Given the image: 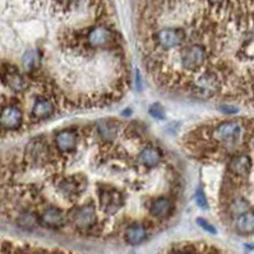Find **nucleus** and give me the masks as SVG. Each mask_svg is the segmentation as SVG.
<instances>
[{
  "mask_svg": "<svg viewBox=\"0 0 254 254\" xmlns=\"http://www.w3.org/2000/svg\"><path fill=\"white\" fill-rule=\"evenodd\" d=\"M188 41V32L183 27L170 26L153 31L150 39L151 53H170L186 45Z\"/></svg>",
  "mask_w": 254,
  "mask_h": 254,
  "instance_id": "f257e3e1",
  "label": "nucleus"
},
{
  "mask_svg": "<svg viewBox=\"0 0 254 254\" xmlns=\"http://www.w3.org/2000/svg\"><path fill=\"white\" fill-rule=\"evenodd\" d=\"M200 133L206 135V139L215 142L224 146L239 143L245 133V127L240 120H225L218 123L209 130H200Z\"/></svg>",
  "mask_w": 254,
  "mask_h": 254,
  "instance_id": "f03ea898",
  "label": "nucleus"
},
{
  "mask_svg": "<svg viewBox=\"0 0 254 254\" xmlns=\"http://www.w3.org/2000/svg\"><path fill=\"white\" fill-rule=\"evenodd\" d=\"M187 90L195 97L209 99L221 90V81L217 73L211 69H204L191 78Z\"/></svg>",
  "mask_w": 254,
  "mask_h": 254,
  "instance_id": "7ed1b4c3",
  "label": "nucleus"
},
{
  "mask_svg": "<svg viewBox=\"0 0 254 254\" xmlns=\"http://www.w3.org/2000/svg\"><path fill=\"white\" fill-rule=\"evenodd\" d=\"M26 160L33 166L37 168H46L51 164L57 162L55 153L51 151L49 142L44 135L33 138L26 146Z\"/></svg>",
  "mask_w": 254,
  "mask_h": 254,
  "instance_id": "20e7f679",
  "label": "nucleus"
},
{
  "mask_svg": "<svg viewBox=\"0 0 254 254\" xmlns=\"http://www.w3.org/2000/svg\"><path fill=\"white\" fill-rule=\"evenodd\" d=\"M99 208L105 215H115L126 204V195L117 187L100 183L97 184Z\"/></svg>",
  "mask_w": 254,
  "mask_h": 254,
  "instance_id": "39448f33",
  "label": "nucleus"
},
{
  "mask_svg": "<svg viewBox=\"0 0 254 254\" xmlns=\"http://www.w3.org/2000/svg\"><path fill=\"white\" fill-rule=\"evenodd\" d=\"M66 216H68V222H70L78 231H91L99 224L97 209L93 202H87L73 207L66 213Z\"/></svg>",
  "mask_w": 254,
  "mask_h": 254,
  "instance_id": "423d86ee",
  "label": "nucleus"
},
{
  "mask_svg": "<svg viewBox=\"0 0 254 254\" xmlns=\"http://www.w3.org/2000/svg\"><path fill=\"white\" fill-rule=\"evenodd\" d=\"M87 187V179L82 174H75L68 178L60 179L55 183V188L59 195L68 202H74L84 191Z\"/></svg>",
  "mask_w": 254,
  "mask_h": 254,
  "instance_id": "0eeeda50",
  "label": "nucleus"
},
{
  "mask_svg": "<svg viewBox=\"0 0 254 254\" xmlns=\"http://www.w3.org/2000/svg\"><path fill=\"white\" fill-rule=\"evenodd\" d=\"M54 143L55 150L59 155H70L77 150L78 143H79V135L75 129H60L54 133Z\"/></svg>",
  "mask_w": 254,
  "mask_h": 254,
  "instance_id": "6e6552de",
  "label": "nucleus"
},
{
  "mask_svg": "<svg viewBox=\"0 0 254 254\" xmlns=\"http://www.w3.org/2000/svg\"><path fill=\"white\" fill-rule=\"evenodd\" d=\"M37 222L48 229H62L68 224L66 212L57 206H48L37 215Z\"/></svg>",
  "mask_w": 254,
  "mask_h": 254,
  "instance_id": "1a4fd4ad",
  "label": "nucleus"
},
{
  "mask_svg": "<svg viewBox=\"0 0 254 254\" xmlns=\"http://www.w3.org/2000/svg\"><path fill=\"white\" fill-rule=\"evenodd\" d=\"M23 126V113L17 105H8L0 111V129L6 132L18 130Z\"/></svg>",
  "mask_w": 254,
  "mask_h": 254,
  "instance_id": "9d476101",
  "label": "nucleus"
},
{
  "mask_svg": "<svg viewBox=\"0 0 254 254\" xmlns=\"http://www.w3.org/2000/svg\"><path fill=\"white\" fill-rule=\"evenodd\" d=\"M55 102L53 99L41 96L36 97L33 101L32 109H31V118L35 122H44V120L50 119L55 114Z\"/></svg>",
  "mask_w": 254,
  "mask_h": 254,
  "instance_id": "9b49d317",
  "label": "nucleus"
},
{
  "mask_svg": "<svg viewBox=\"0 0 254 254\" xmlns=\"http://www.w3.org/2000/svg\"><path fill=\"white\" fill-rule=\"evenodd\" d=\"M0 78H1V81L5 86H8L10 90L15 91V92H22V91L27 88L26 78L19 73V70L15 66L6 65L1 68Z\"/></svg>",
  "mask_w": 254,
  "mask_h": 254,
  "instance_id": "f8f14e48",
  "label": "nucleus"
},
{
  "mask_svg": "<svg viewBox=\"0 0 254 254\" xmlns=\"http://www.w3.org/2000/svg\"><path fill=\"white\" fill-rule=\"evenodd\" d=\"M174 211V202L168 195H160L151 199L148 204V213L156 220H165Z\"/></svg>",
  "mask_w": 254,
  "mask_h": 254,
  "instance_id": "ddd939ff",
  "label": "nucleus"
},
{
  "mask_svg": "<svg viewBox=\"0 0 254 254\" xmlns=\"http://www.w3.org/2000/svg\"><path fill=\"white\" fill-rule=\"evenodd\" d=\"M162 155L160 150L155 146H148L143 147L139 153H138V162L141 165L142 168L147 169V170H153L161 164Z\"/></svg>",
  "mask_w": 254,
  "mask_h": 254,
  "instance_id": "4468645a",
  "label": "nucleus"
},
{
  "mask_svg": "<svg viewBox=\"0 0 254 254\" xmlns=\"http://www.w3.org/2000/svg\"><path fill=\"white\" fill-rule=\"evenodd\" d=\"M120 123L114 119H102L96 124V130L99 134L100 139L105 141L106 143L113 142L119 135Z\"/></svg>",
  "mask_w": 254,
  "mask_h": 254,
  "instance_id": "2eb2a0df",
  "label": "nucleus"
},
{
  "mask_svg": "<svg viewBox=\"0 0 254 254\" xmlns=\"http://www.w3.org/2000/svg\"><path fill=\"white\" fill-rule=\"evenodd\" d=\"M148 238V230L141 222H133L124 231V239L129 245H139Z\"/></svg>",
  "mask_w": 254,
  "mask_h": 254,
  "instance_id": "dca6fc26",
  "label": "nucleus"
},
{
  "mask_svg": "<svg viewBox=\"0 0 254 254\" xmlns=\"http://www.w3.org/2000/svg\"><path fill=\"white\" fill-rule=\"evenodd\" d=\"M227 169L235 177H245L252 170V159L248 155H236L230 160Z\"/></svg>",
  "mask_w": 254,
  "mask_h": 254,
  "instance_id": "f3484780",
  "label": "nucleus"
},
{
  "mask_svg": "<svg viewBox=\"0 0 254 254\" xmlns=\"http://www.w3.org/2000/svg\"><path fill=\"white\" fill-rule=\"evenodd\" d=\"M235 230L240 235H251L254 233V211L248 209L247 212L236 216Z\"/></svg>",
  "mask_w": 254,
  "mask_h": 254,
  "instance_id": "a211bd4d",
  "label": "nucleus"
},
{
  "mask_svg": "<svg viewBox=\"0 0 254 254\" xmlns=\"http://www.w3.org/2000/svg\"><path fill=\"white\" fill-rule=\"evenodd\" d=\"M249 209V203L245 199H234L230 204V213L233 216H239Z\"/></svg>",
  "mask_w": 254,
  "mask_h": 254,
  "instance_id": "6ab92c4d",
  "label": "nucleus"
},
{
  "mask_svg": "<svg viewBox=\"0 0 254 254\" xmlns=\"http://www.w3.org/2000/svg\"><path fill=\"white\" fill-rule=\"evenodd\" d=\"M148 113H150V115L152 118H155V119L157 120H162L166 118V113H165V109L162 108V105L160 104H152L150 106V109H148Z\"/></svg>",
  "mask_w": 254,
  "mask_h": 254,
  "instance_id": "aec40b11",
  "label": "nucleus"
},
{
  "mask_svg": "<svg viewBox=\"0 0 254 254\" xmlns=\"http://www.w3.org/2000/svg\"><path fill=\"white\" fill-rule=\"evenodd\" d=\"M195 202H197V204L200 208H208V202H207V198L206 195H204V191L202 188L198 189L197 193H195Z\"/></svg>",
  "mask_w": 254,
  "mask_h": 254,
  "instance_id": "412c9836",
  "label": "nucleus"
},
{
  "mask_svg": "<svg viewBox=\"0 0 254 254\" xmlns=\"http://www.w3.org/2000/svg\"><path fill=\"white\" fill-rule=\"evenodd\" d=\"M197 222H198V225H199L202 229H204L206 231H208V233L216 234V229L212 226V225L209 224L207 220H204V218H197Z\"/></svg>",
  "mask_w": 254,
  "mask_h": 254,
  "instance_id": "4be33fe9",
  "label": "nucleus"
},
{
  "mask_svg": "<svg viewBox=\"0 0 254 254\" xmlns=\"http://www.w3.org/2000/svg\"><path fill=\"white\" fill-rule=\"evenodd\" d=\"M170 254H197V252L194 249H190L189 247H183L180 249H175Z\"/></svg>",
  "mask_w": 254,
  "mask_h": 254,
  "instance_id": "5701e85b",
  "label": "nucleus"
},
{
  "mask_svg": "<svg viewBox=\"0 0 254 254\" xmlns=\"http://www.w3.org/2000/svg\"><path fill=\"white\" fill-rule=\"evenodd\" d=\"M226 0H208V3L211 4V5H220V4L225 3Z\"/></svg>",
  "mask_w": 254,
  "mask_h": 254,
  "instance_id": "b1692460",
  "label": "nucleus"
},
{
  "mask_svg": "<svg viewBox=\"0 0 254 254\" xmlns=\"http://www.w3.org/2000/svg\"><path fill=\"white\" fill-rule=\"evenodd\" d=\"M253 146H254V143H253Z\"/></svg>",
  "mask_w": 254,
  "mask_h": 254,
  "instance_id": "393cba45",
  "label": "nucleus"
}]
</instances>
